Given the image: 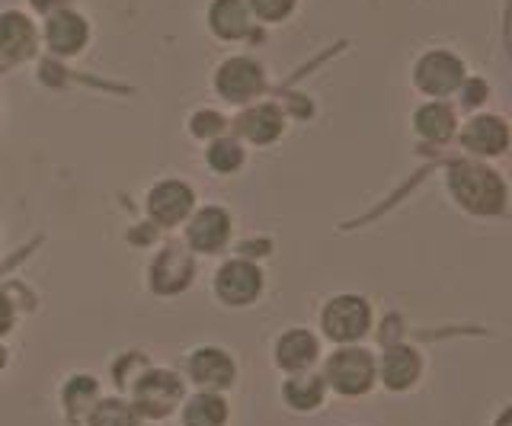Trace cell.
Here are the masks:
<instances>
[{"instance_id": "cell-1", "label": "cell", "mask_w": 512, "mask_h": 426, "mask_svg": "<svg viewBox=\"0 0 512 426\" xmlns=\"http://www.w3.org/2000/svg\"><path fill=\"white\" fill-rule=\"evenodd\" d=\"M452 189H455V196L474 212H500L503 199H506V189H503L500 177H496L493 170L474 167V164H461L452 170Z\"/></svg>"}, {"instance_id": "cell-2", "label": "cell", "mask_w": 512, "mask_h": 426, "mask_svg": "<svg viewBox=\"0 0 512 426\" xmlns=\"http://www.w3.org/2000/svg\"><path fill=\"white\" fill-rule=\"evenodd\" d=\"M327 375L340 391L359 394L372 385V356L362 353V350H343L330 359Z\"/></svg>"}, {"instance_id": "cell-3", "label": "cell", "mask_w": 512, "mask_h": 426, "mask_svg": "<svg viewBox=\"0 0 512 426\" xmlns=\"http://www.w3.org/2000/svg\"><path fill=\"white\" fill-rule=\"evenodd\" d=\"M180 394H183V388L170 372H151V375H144L141 385L135 388V401H138V407L144 410V414L164 417L173 410V404H176Z\"/></svg>"}, {"instance_id": "cell-4", "label": "cell", "mask_w": 512, "mask_h": 426, "mask_svg": "<svg viewBox=\"0 0 512 426\" xmlns=\"http://www.w3.org/2000/svg\"><path fill=\"white\" fill-rule=\"evenodd\" d=\"M324 327L333 340H356L368 327V308L362 298H336L324 311Z\"/></svg>"}, {"instance_id": "cell-5", "label": "cell", "mask_w": 512, "mask_h": 426, "mask_svg": "<svg viewBox=\"0 0 512 426\" xmlns=\"http://www.w3.org/2000/svg\"><path fill=\"white\" fill-rule=\"evenodd\" d=\"M260 286H263L260 270L250 266V263H228L218 273V295L224 298V302H231V305L253 302L256 292H260Z\"/></svg>"}, {"instance_id": "cell-6", "label": "cell", "mask_w": 512, "mask_h": 426, "mask_svg": "<svg viewBox=\"0 0 512 426\" xmlns=\"http://www.w3.org/2000/svg\"><path fill=\"white\" fill-rule=\"evenodd\" d=\"M461 77H464L461 61L452 58V55H445V52L426 55L420 61V68H416V81H420V87L429 90V93H448V90H455L461 84Z\"/></svg>"}, {"instance_id": "cell-7", "label": "cell", "mask_w": 512, "mask_h": 426, "mask_svg": "<svg viewBox=\"0 0 512 426\" xmlns=\"http://www.w3.org/2000/svg\"><path fill=\"white\" fill-rule=\"evenodd\" d=\"M260 84H263L260 68H256L253 61H247V58H234L218 71V90L228 100H247V97H253L256 90H260Z\"/></svg>"}, {"instance_id": "cell-8", "label": "cell", "mask_w": 512, "mask_h": 426, "mask_svg": "<svg viewBox=\"0 0 512 426\" xmlns=\"http://www.w3.org/2000/svg\"><path fill=\"white\" fill-rule=\"evenodd\" d=\"M189 205H192V193L183 183H164L151 193V215L160 225H176L189 212Z\"/></svg>"}, {"instance_id": "cell-9", "label": "cell", "mask_w": 512, "mask_h": 426, "mask_svg": "<svg viewBox=\"0 0 512 426\" xmlns=\"http://www.w3.org/2000/svg\"><path fill=\"white\" fill-rule=\"evenodd\" d=\"M189 241L199 250H218L228 241V215L221 209H205L196 215V222L189 225Z\"/></svg>"}, {"instance_id": "cell-10", "label": "cell", "mask_w": 512, "mask_h": 426, "mask_svg": "<svg viewBox=\"0 0 512 426\" xmlns=\"http://www.w3.org/2000/svg\"><path fill=\"white\" fill-rule=\"evenodd\" d=\"M189 273H192V263L186 254H180L176 247H170L164 257L157 260L154 266V289L157 292H176L183 289L189 282Z\"/></svg>"}, {"instance_id": "cell-11", "label": "cell", "mask_w": 512, "mask_h": 426, "mask_svg": "<svg viewBox=\"0 0 512 426\" xmlns=\"http://www.w3.org/2000/svg\"><path fill=\"white\" fill-rule=\"evenodd\" d=\"M48 42H52L55 52H77L87 39V26L74 13H58V17L48 20Z\"/></svg>"}, {"instance_id": "cell-12", "label": "cell", "mask_w": 512, "mask_h": 426, "mask_svg": "<svg viewBox=\"0 0 512 426\" xmlns=\"http://www.w3.org/2000/svg\"><path fill=\"white\" fill-rule=\"evenodd\" d=\"M0 52L10 58H23L32 52V26L20 13H7L0 17Z\"/></svg>"}, {"instance_id": "cell-13", "label": "cell", "mask_w": 512, "mask_h": 426, "mask_svg": "<svg viewBox=\"0 0 512 426\" xmlns=\"http://www.w3.org/2000/svg\"><path fill=\"white\" fill-rule=\"evenodd\" d=\"M464 145L480 154H496L506 148V125L500 119H474L464 132Z\"/></svg>"}, {"instance_id": "cell-14", "label": "cell", "mask_w": 512, "mask_h": 426, "mask_svg": "<svg viewBox=\"0 0 512 426\" xmlns=\"http://www.w3.org/2000/svg\"><path fill=\"white\" fill-rule=\"evenodd\" d=\"M192 375H196L202 385H228L234 378V366L221 350H202L192 359Z\"/></svg>"}, {"instance_id": "cell-15", "label": "cell", "mask_w": 512, "mask_h": 426, "mask_svg": "<svg viewBox=\"0 0 512 426\" xmlns=\"http://www.w3.org/2000/svg\"><path fill=\"white\" fill-rule=\"evenodd\" d=\"M212 26L224 39H237L247 33V10L240 0H218L212 7Z\"/></svg>"}, {"instance_id": "cell-16", "label": "cell", "mask_w": 512, "mask_h": 426, "mask_svg": "<svg viewBox=\"0 0 512 426\" xmlns=\"http://www.w3.org/2000/svg\"><path fill=\"white\" fill-rule=\"evenodd\" d=\"M317 353V343L311 334H304V330H295V334H288L279 340V362L285 369H301L308 366Z\"/></svg>"}, {"instance_id": "cell-17", "label": "cell", "mask_w": 512, "mask_h": 426, "mask_svg": "<svg viewBox=\"0 0 512 426\" xmlns=\"http://www.w3.org/2000/svg\"><path fill=\"white\" fill-rule=\"evenodd\" d=\"M416 372H420V359H416L410 350H397L384 356V382L391 388H407Z\"/></svg>"}, {"instance_id": "cell-18", "label": "cell", "mask_w": 512, "mask_h": 426, "mask_svg": "<svg viewBox=\"0 0 512 426\" xmlns=\"http://www.w3.org/2000/svg\"><path fill=\"white\" fill-rule=\"evenodd\" d=\"M240 122H244V132H247L253 141H272V138H276V135L282 132V116H279L272 106L253 109V113H247Z\"/></svg>"}, {"instance_id": "cell-19", "label": "cell", "mask_w": 512, "mask_h": 426, "mask_svg": "<svg viewBox=\"0 0 512 426\" xmlns=\"http://www.w3.org/2000/svg\"><path fill=\"white\" fill-rule=\"evenodd\" d=\"M228 410H224V401L212 398V394H202L189 407H186V423L189 426H221Z\"/></svg>"}, {"instance_id": "cell-20", "label": "cell", "mask_w": 512, "mask_h": 426, "mask_svg": "<svg viewBox=\"0 0 512 426\" xmlns=\"http://www.w3.org/2000/svg\"><path fill=\"white\" fill-rule=\"evenodd\" d=\"M416 125H420V132L426 135V138H436V141H442V138H448L452 135V129H455V119H452V113H448L445 106H426V109H420V116H416Z\"/></svg>"}, {"instance_id": "cell-21", "label": "cell", "mask_w": 512, "mask_h": 426, "mask_svg": "<svg viewBox=\"0 0 512 426\" xmlns=\"http://www.w3.org/2000/svg\"><path fill=\"white\" fill-rule=\"evenodd\" d=\"M93 426H135V414L128 410V404L106 401V404L96 407Z\"/></svg>"}, {"instance_id": "cell-22", "label": "cell", "mask_w": 512, "mask_h": 426, "mask_svg": "<svg viewBox=\"0 0 512 426\" xmlns=\"http://www.w3.org/2000/svg\"><path fill=\"white\" fill-rule=\"evenodd\" d=\"M320 382L317 378H295L292 385H288V401L295 407H314L320 401Z\"/></svg>"}, {"instance_id": "cell-23", "label": "cell", "mask_w": 512, "mask_h": 426, "mask_svg": "<svg viewBox=\"0 0 512 426\" xmlns=\"http://www.w3.org/2000/svg\"><path fill=\"white\" fill-rule=\"evenodd\" d=\"M208 161H212L215 170H234L240 164V148L234 141H218V145L208 151Z\"/></svg>"}, {"instance_id": "cell-24", "label": "cell", "mask_w": 512, "mask_h": 426, "mask_svg": "<svg viewBox=\"0 0 512 426\" xmlns=\"http://www.w3.org/2000/svg\"><path fill=\"white\" fill-rule=\"evenodd\" d=\"M253 10L260 13L263 20H282L288 10H292L295 0H250Z\"/></svg>"}, {"instance_id": "cell-25", "label": "cell", "mask_w": 512, "mask_h": 426, "mask_svg": "<svg viewBox=\"0 0 512 426\" xmlns=\"http://www.w3.org/2000/svg\"><path fill=\"white\" fill-rule=\"evenodd\" d=\"M93 394H96V385L90 382V378H77V382L68 388V404H71V410H80V401L93 398Z\"/></svg>"}, {"instance_id": "cell-26", "label": "cell", "mask_w": 512, "mask_h": 426, "mask_svg": "<svg viewBox=\"0 0 512 426\" xmlns=\"http://www.w3.org/2000/svg\"><path fill=\"white\" fill-rule=\"evenodd\" d=\"M221 116H215V113H199L196 116V132L199 135H212V132H218L221 129Z\"/></svg>"}, {"instance_id": "cell-27", "label": "cell", "mask_w": 512, "mask_h": 426, "mask_svg": "<svg viewBox=\"0 0 512 426\" xmlns=\"http://www.w3.org/2000/svg\"><path fill=\"white\" fill-rule=\"evenodd\" d=\"M7 324H10V308H7L4 298H0V334L7 330Z\"/></svg>"}]
</instances>
